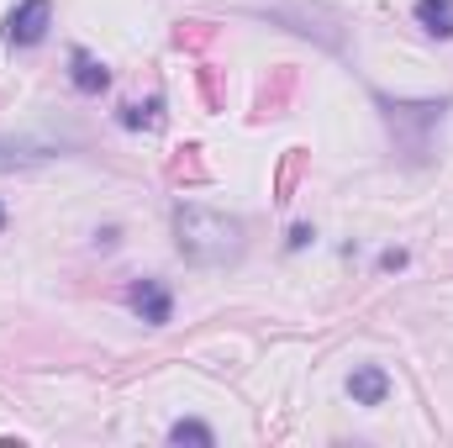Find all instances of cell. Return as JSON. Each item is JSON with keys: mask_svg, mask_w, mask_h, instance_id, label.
Listing matches in <instances>:
<instances>
[{"mask_svg": "<svg viewBox=\"0 0 453 448\" xmlns=\"http://www.w3.org/2000/svg\"><path fill=\"white\" fill-rule=\"evenodd\" d=\"M311 237H317V232H311V227H306V222H301V227H290V248H306Z\"/></svg>", "mask_w": 453, "mask_h": 448, "instance_id": "7c38bea8", "label": "cell"}, {"mask_svg": "<svg viewBox=\"0 0 453 448\" xmlns=\"http://www.w3.org/2000/svg\"><path fill=\"white\" fill-rule=\"evenodd\" d=\"M53 158L48 143H32V137H0V169H27V164H42Z\"/></svg>", "mask_w": 453, "mask_h": 448, "instance_id": "ba28073f", "label": "cell"}, {"mask_svg": "<svg viewBox=\"0 0 453 448\" xmlns=\"http://www.w3.org/2000/svg\"><path fill=\"white\" fill-rule=\"evenodd\" d=\"M169 444H201V448H211V444H217V433H211L206 422H196V417H180V422L169 428Z\"/></svg>", "mask_w": 453, "mask_h": 448, "instance_id": "30bf717a", "label": "cell"}, {"mask_svg": "<svg viewBox=\"0 0 453 448\" xmlns=\"http://www.w3.org/2000/svg\"><path fill=\"white\" fill-rule=\"evenodd\" d=\"M380 269H406V253H401V248H385V253H380Z\"/></svg>", "mask_w": 453, "mask_h": 448, "instance_id": "8fae6325", "label": "cell"}, {"mask_svg": "<svg viewBox=\"0 0 453 448\" xmlns=\"http://www.w3.org/2000/svg\"><path fill=\"white\" fill-rule=\"evenodd\" d=\"M390 375H385V364H353L348 369V401L353 406H385L390 401Z\"/></svg>", "mask_w": 453, "mask_h": 448, "instance_id": "5b68a950", "label": "cell"}, {"mask_svg": "<svg viewBox=\"0 0 453 448\" xmlns=\"http://www.w3.org/2000/svg\"><path fill=\"white\" fill-rule=\"evenodd\" d=\"M374 106L385 116V127H390V143H395V153L406 158V164H427L433 158V137H438V127H443V116H449V96H427V101H406V96H385V90H374Z\"/></svg>", "mask_w": 453, "mask_h": 448, "instance_id": "7a4b0ae2", "label": "cell"}, {"mask_svg": "<svg viewBox=\"0 0 453 448\" xmlns=\"http://www.w3.org/2000/svg\"><path fill=\"white\" fill-rule=\"evenodd\" d=\"M116 121H121L127 132H137V127H158V121H164V101H158V96H148V101H127V106L116 112Z\"/></svg>", "mask_w": 453, "mask_h": 448, "instance_id": "9c48e42d", "label": "cell"}, {"mask_svg": "<svg viewBox=\"0 0 453 448\" xmlns=\"http://www.w3.org/2000/svg\"><path fill=\"white\" fill-rule=\"evenodd\" d=\"M0 227H5V206H0Z\"/></svg>", "mask_w": 453, "mask_h": 448, "instance_id": "4fadbf2b", "label": "cell"}, {"mask_svg": "<svg viewBox=\"0 0 453 448\" xmlns=\"http://www.w3.org/2000/svg\"><path fill=\"white\" fill-rule=\"evenodd\" d=\"M248 248V227L237 217H226L217 206H196V201H180L174 206V253L196 269H226L237 264Z\"/></svg>", "mask_w": 453, "mask_h": 448, "instance_id": "6da1fadb", "label": "cell"}, {"mask_svg": "<svg viewBox=\"0 0 453 448\" xmlns=\"http://www.w3.org/2000/svg\"><path fill=\"white\" fill-rule=\"evenodd\" d=\"M411 16H417V27H422L427 37H438V42L453 37V0H417Z\"/></svg>", "mask_w": 453, "mask_h": 448, "instance_id": "52a82bcc", "label": "cell"}, {"mask_svg": "<svg viewBox=\"0 0 453 448\" xmlns=\"http://www.w3.org/2000/svg\"><path fill=\"white\" fill-rule=\"evenodd\" d=\"M127 306H132V317L148 322V328H164V322L174 317V296H169V285H164L158 274L132 280V285H127Z\"/></svg>", "mask_w": 453, "mask_h": 448, "instance_id": "277c9868", "label": "cell"}, {"mask_svg": "<svg viewBox=\"0 0 453 448\" xmlns=\"http://www.w3.org/2000/svg\"><path fill=\"white\" fill-rule=\"evenodd\" d=\"M69 80H74L80 96H101V90L111 85V69H106L101 58H90L85 48H74V53H69Z\"/></svg>", "mask_w": 453, "mask_h": 448, "instance_id": "8992f818", "label": "cell"}, {"mask_svg": "<svg viewBox=\"0 0 453 448\" xmlns=\"http://www.w3.org/2000/svg\"><path fill=\"white\" fill-rule=\"evenodd\" d=\"M48 27H53V0H16L0 21V37L11 48H37L48 42Z\"/></svg>", "mask_w": 453, "mask_h": 448, "instance_id": "3957f363", "label": "cell"}]
</instances>
